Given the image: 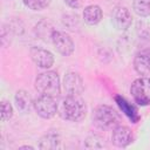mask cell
I'll return each instance as SVG.
<instances>
[{"instance_id": "6da1fadb", "label": "cell", "mask_w": 150, "mask_h": 150, "mask_svg": "<svg viewBox=\"0 0 150 150\" xmlns=\"http://www.w3.org/2000/svg\"><path fill=\"white\" fill-rule=\"evenodd\" d=\"M59 115L71 122H80L86 117L87 105L80 96H66L59 104Z\"/></svg>"}, {"instance_id": "7a4b0ae2", "label": "cell", "mask_w": 150, "mask_h": 150, "mask_svg": "<svg viewBox=\"0 0 150 150\" xmlns=\"http://www.w3.org/2000/svg\"><path fill=\"white\" fill-rule=\"evenodd\" d=\"M35 89L41 95L56 97L61 90V83L57 73L48 70L39 74L35 79Z\"/></svg>"}, {"instance_id": "3957f363", "label": "cell", "mask_w": 150, "mask_h": 150, "mask_svg": "<svg viewBox=\"0 0 150 150\" xmlns=\"http://www.w3.org/2000/svg\"><path fill=\"white\" fill-rule=\"evenodd\" d=\"M121 121L118 112L109 105L102 104L95 108L93 112V122L100 129L116 128Z\"/></svg>"}, {"instance_id": "277c9868", "label": "cell", "mask_w": 150, "mask_h": 150, "mask_svg": "<svg viewBox=\"0 0 150 150\" xmlns=\"http://www.w3.org/2000/svg\"><path fill=\"white\" fill-rule=\"evenodd\" d=\"M130 93L134 100L141 104L146 105L150 103V77H139L135 80L130 87Z\"/></svg>"}, {"instance_id": "5b68a950", "label": "cell", "mask_w": 150, "mask_h": 150, "mask_svg": "<svg viewBox=\"0 0 150 150\" xmlns=\"http://www.w3.org/2000/svg\"><path fill=\"white\" fill-rule=\"evenodd\" d=\"M34 108L39 116L42 118H52L57 112L59 104L55 101V97L48 95H41L34 101Z\"/></svg>"}, {"instance_id": "8992f818", "label": "cell", "mask_w": 150, "mask_h": 150, "mask_svg": "<svg viewBox=\"0 0 150 150\" xmlns=\"http://www.w3.org/2000/svg\"><path fill=\"white\" fill-rule=\"evenodd\" d=\"M52 42L55 49L63 56H69L74 52V42L71 38L64 32L54 30L52 34Z\"/></svg>"}, {"instance_id": "52a82bcc", "label": "cell", "mask_w": 150, "mask_h": 150, "mask_svg": "<svg viewBox=\"0 0 150 150\" xmlns=\"http://www.w3.org/2000/svg\"><path fill=\"white\" fill-rule=\"evenodd\" d=\"M62 86L67 96H80V94H82L84 89L82 77L80 76V74L74 71H70L64 75Z\"/></svg>"}, {"instance_id": "ba28073f", "label": "cell", "mask_w": 150, "mask_h": 150, "mask_svg": "<svg viewBox=\"0 0 150 150\" xmlns=\"http://www.w3.org/2000/svg\"><path fill=\"white\" fill-rule=\"evenodd\" d=\"M29 54H30L33 62L40 68L48 69L54 64V56L47 49L39 48V47H32L29 50Z\"/></svg>"}, {"instance_id": "9c48e42d", "label": "cell", "mask_w": 150, "mask_h": 150, "mask_svg": "<svg viewBox=\"0 0 150 150\" xmlns=\"http://www.w3.org/2000/svg\"><path fill=\"white\" fill-rule=\"evenodd\" d=\"M112 143L118 148H124L134 141L132 131L125 125H117L111 135Z\"/></svg>"}, {"instance_id": "30bf717a", "label": "cell", "mask_w": 150, "mask_h": 150, "mask_svg": "<svg viewBox=\"0 0 150 150\" xmlns=\"http://www.w3.org/2000/svg\"><path fill=\"white\" fill-rule=\"evenodd\" d=\"M112 21L114 25L117 29L120 30H125L127 28L130 27L132 22L131 14L127 7H116L112 12Z\"/></svg>"}, {"instance_id": "8fae6325", "label": "cell", "mask_w": 150, "mask_h": 150, "mask_svg": "<svg viewBox=\"0 0 150 150\" xmlns=\"http://www.w3.org/2000/svg\"><path fill=\"white\" fill-rule=\"evenodd\" d=\"M134 68L139 75H150V49H143L136 54Z\"/></svg>"}, {"instance_id": "7c38bea8", "label": "cell", "mask_w": 150, "mask_h": 150, "mask_svg": "<svg viewBox=\"0 0 150 150\" xmlns=\"http://www.w3.org/2000/svg\"><path fill=\"white\" fill-rule=\"evenodd\" d=\"M83 19H84L86 23H88L90 26H95L102 19V9L97 5L87 6L83 11Z\"/></svg>"}, {"instance_id": "4fadbf2b", "label": "cell", "mask_w": 150, "mask_h": 150, "mask_svg": "<svg viewBox=\"0 0 150 150\" xmlns=\"http://www.w3.org/2000/svg\"><path fill=\"white\" fill-rule=\"evenodd\" d=\"M60 144H61L60 135L55 131H49L46 135H43L42 138L40 139L39 148L43 150H52L60 148Z\"/></svg>"}, {"instance_id": "5bb4252c", "label": "cell", "mask_w": 150, "mask_h": 150, "mask_svg": "<svg viewBox=\"0 0 150 150\" xmlns=\"http://www.w3.org/2000/svg\"><path fill=\"white\" fill-rule=\"evenodd\" d=\"M15 104H16V108L20 112L25 114V112H28L32 108V105H34V102H32V98H30V95L29 93H27L26 90H19L16 91L15 94Z\"/></svg>"}, {"instance_id": "9a60e30c", "label": "cell", "mask_w": 150, "mask_h": 150, "mask_svg": "<svg viewBox=\"0 0 150 150\" xmlns=\"http://www.w3.org/2000/svg\"><path fill=\"white\" fill-rule=\"evenodd\" d=\"M115 100H116V102H117V104H118V107L121 108V110L134 122V123H136L138 120H139V116H138V111H137V109H136V107L135 105H132L131 103H129L124 97H122V96H116L115 97Z\"/></svg>"}, {"instance_id": "2e32d148", "label": "cell", "mask_w": 150, "mask_h": 150, "mask_svg": "<svg viewBox=\"0 0 150 150\" xmlns=\"http://www.w3.org/2000/svg\"><path fill=\"white\" fill-rule=\"evenodd\" d=\"M132 9L139 16L150 15V0H134Z\"/></svg>"}, {"instance_id": "e0dca14e", "label": "cell", "mask_w": 150, "mask_h": 150, "mask_svg": "<svg viewBox=\"0 0 150 150\" xmlns=\"http://www.w3.org/2000/svg\"><path fill=\"white\" fill-rule=\"evenodd\" d=\"M53 32H54V29L49 26V23H47V22H45V21L40 22V23L36 26V33H38V35L40 36V39H42V40H45V41H47L48 39L52 40V34H53Z\"/></svg>"}, {"instance_id": "ac0fdd59", "label": "cell", "mask_w": 150, "mask_h": 150, "mask_svg": "<svg viewBox=\"0 0 150 150\" xmlns=\"http://www.w3.org/2000/svg\"><path fill=\"white\" fill-rule=\"evenodd\" d=\"M25 6H27L29 9L33 11H41L43 8H46L52 0H22Z\"/></svg>"}, {"instance_id": "d6986e66", "label": "cell", "mask_w": 150, "mask_h": 150, "mask_svg": "<svg viewBox=\"0 0 150 150\" xmlns=\"http://www.w3.org/2000/svg\"><path fill=\"white\" fill-rule=\"evenodd\" d=\"M12 116H13V107H12V104L6 100L1 101V121H4V122L8 121Z\"/></svg>"}, {"instance_id": "ffe728a7", "label": "cell", "mask_w": 150, "mask_h": 150, "mask_svg": "<svg viewBox=\"0 0 150 150\" xmlns=\"http://www.w3.org/2000/svg\"><path fill=\"white\" fill-rule=\"evenodd\" d=\"M63 23L70 29H76L75 27L79 25V18L74 14H67L63 16Z\"/></svg>"}, {"instance_id": "44dd1931", "label": "cell", "mask_w": 150, "mask_h": 150, "mask_svg": "<svg viewBox=\"0 0 150 150\" xmlns=\"http://www.w3.org/2000/svg\"><path fill=\"white\" fill-rule=\"evenodd\" d=\"M64 2L70 7V8H80L82 6V0H64Z\"/></svg>"}, {"instance_id": "7402d4cb", "label": "cell", "mask_w": 150, "mask_h": 150, "mask_svg": "<svg viewBox=\"0 0 150 150\" xmlns=\"http://www.w3.org/2000/svg\"><path fill=\"white\" fill-rule=\"evenodd\" d=\"M20 149H29V150H33L34 148L33 146H29V145H23V146H20Z\"/></svg>"}]
</instances>
